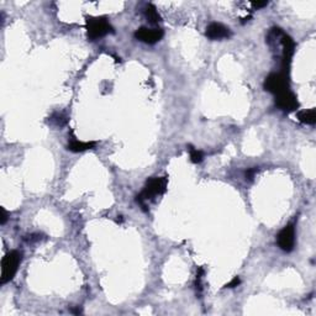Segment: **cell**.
<instances>
[{"label":"cell","mask_w":316,"mask_h":316,"mask_svg":"<svg viewBox=\"0 0 316 316\" xmlns=\"http://www.w3.org/2000/svg\"><path fill=\"white\" fill-rule=\"evenodd\" d=\"M240 284H241V279H240L239 277H234V279H232L230 283H227L225 287L226 288H236V287H239Z\"/></svg>","instance_id":"cell-13"},{"label":"cell","mask_w":316,"mask_h":316,"mask_svg":"<svg viewBox=\"0 0 316 316\" xmlns=\"http://www.w3.org/2000/svg\"><path fill=\"white\" fill-rule=\"evenodd\" d=\"M263 87L267 92L272 93L275 97L289 90V79L285 73H272L265 78Z\"/></svg>","instance_id":"cell-4"},{"label":"cell","mask_w":316,"mask_h":316,"mask_svg":"<svg viewBox=\"0 0 316 316\" xmlns=\"http://www.w3.org/2000/svg\"><path fill=\"white\" fill-rule=\"evenodd\" d=\"M97 142L94 141H89V142H83V141L77 140V138H72L67 146V150L72 151V152H84L87 150H92L95 147Z\"/></svg>","instance_id":"cell-9"},{"label":"cell","mask_w":316,"mask_h":316,"mask_svg":"<svg viewBox=\"0 0 316 316\" xmlns=\"http://www.w3.org/2000/svg\"><path fill=\"white\" fill-rule=\"evenodd\" d=\"M298 120L305 125H314L316 123V110L309 109V110H302L298 113Z\"/></svg>","instance_id":"cell-10"},{"label":"cell","mask_w":316,"mask_h":316,"mask_svg":"<svg viewBox=\"0 0 316 316\" xmlns=\"http://www.w3.org/2000/svg\"><path fill=\"white\" fill-rule=\"evenodd\" d=\"M145 16L151 24H157V22L161 21V16H159L157 9H156L155 5L148 4L145 9Z\"/></svg>","instance_id":"cell-11"},{"label":"cell","mask_w":316,"mask_h":316,"mask_svg":"<svg viewBox=\"0 0 316 316\" xmlns=\"http://www.w3.org/2000/svg\"><path fill=\"white\" fill-rule=\"evenodd\" d=\"M252 5H253L254 9H261V7L267 6L268 2L267 1H253L252 2Z\"/></svg>","instance_id":"cell-15"},{"label":"cell","mask_w":316,"mask_h":316,"mask_svg":"<svg viewBox=\"0 0 316 316\" xmlns=\"http://www.w3.org/2000/svg\"><path fill=\"white\" fill-rule=\"evenodd\" d=\"M205 34L210 40L229 39V37L231 36V32H230L229 27L220 24V22H211V24L206 27Z\"/></svg>","instance_id":"cell-8"},{"label":"cell","mask_w":316,"mask_h":316,"mask_svg":"<svg viewBox=\"0 0 316 316\" xmlns=\"http://www.w3.org/2000/svg\"><path fill=\"white\" fill-rule=\"evenodd\" d=\"M189 153H190V159L193 163L198 164L204 159L203 152H201V151H198L196 148H194L193 146H189Z\"/></svg>","instance_id":"cell-12"},{"label":"cell","mask_w":316,"mask_h":316,"mask_svg":"<svg viewBox=\"0 0 316 316\" xmlns=\"http://www.w3.org/2000/svg\"><path fill=\"white\" fill-rule=\"evenodd\" d=\"M277 242L280 250L284 252H292L295 246V225L289 224L283 227V230H280L278 234Z\"/></svg>","instance_id":"cell-5"},{"label":"cell","mask_w":316,"mask_h":316,"mask_svg":"<svg viewBox=\"0 0 316 316\" xmlns=\"http://www.w3.org/2000/svg\"><path fill=\"white\" fill-rule=\"evenodd\" d=\"M257 172H258V169H257V168L249 169V171L246 172V178L249 179V181H252V179H253V177H254V174H256Z\"/></svg>","instance_id":"cell-14"},{"label":"cell","mask_w":316,"mask_h":316,"mask_svg":"<svg viewBox=\"0 0 316 316\" xmlns=\"http://www.w3.org/2000/svg\"><path fill=\"white\" fill-rule=\"evenodd\" d=\"M135 37L141 42L147 45H153L158 42L163 37V30L162 29H148V27H140L136 30Z\"/></svg>","instance_id":"cell-7"},{"label":"cell","mask_w":316,"mask_h":316,"mask_svg":"<svg viewBox=\"0 0 316 316\" xmlns=\"http://www.w3.org/2000/svg\"><path fill=\"white\" fill-rule=\"evenodd\" d=\"M275 104H277L280 110L284 111V113L295 111L299 108V102H298L297 97H295L294 93H292L290 90H287V92L277 95V97H275Z\"/></svg>","instance_id":"cell-6"},{"label":"cell","mask_w":316,"mask_h":316,"mask_svg":"<svg viewBox=\"0 0 316 316\" xmlns=\"http://www.w3.org/2000/svg\"><path fill=\"white\" fill-rule=\"evenodd\" d=\"M111 32H114L113 26L105 17H87V35L89 40L94 41Z\"/></svg>","instance_id":"cell-3"},{"label":"cell","mask_w":316,"mask_h":316,"mask_svg":"<svg viewBox=\"0 0 316 316\" xmlns=\"http://www.w3.org/2000/svg\"><path fill=\"white\" fill-rule=\"evenodd\" d=\"M20 263H21V253L17 251H10L5 254L1 261V277H0L1 284L10 282L15 277Z\"/></svg>","instance_id":"cell-2"},{"label":"cell","mask_w":316,"mask_h":316,"mask_svg":"<svg viewBox=\"0 0 316 316\" xmlns=\"http://www.w3.org/2000/svg\"><path fill=\"white\" fill-rule=\"evenodd\" d=\"M0 210H1V220H0V224L4 225L5 222H6V220H7V212H6V210H5L4 208H1Z\"/></svg>","instance_id":"cell-16"},{"label":"cell","mask_w":316,"mask_h":316,"mask_svg":"<svg viewBox=\"0 0 316 316\" xmlns=\"http://www.w3.org/2000/svg\"><path fill=\"white\" fill-rule=\"evenodd\" d=\"M167 189V178L166 177H157V178H152L147 182L145 186V189L141 191L140 195H137V203L141 204L143 210L146 209L145 201L151 200V199L156 198V196L162 195Z\"/></svg>","instance_id":"cell-1"}]
</instances>
